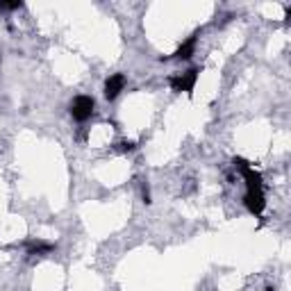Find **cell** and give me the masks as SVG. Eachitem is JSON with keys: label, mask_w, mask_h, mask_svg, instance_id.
<instances>
[{"label": "cell", "mask_w": 291, "mask_h": 291, "mask_svg": "<svg viewBox=\"0 0 291 291\" xmlns=\"http://www.w3.org/2000/svg\"><path fill=\"white\" fill-rule=\"evenodd\" d=\"M198 75H200V69H198V66H191V69L184 71V73L168 78V84H171V89L175 91V94H189L191 96L193 87H196V82H198Z\"/></svg>", "instance_id": "1"}, {"label": "cell", "mask_w": 291, "mask_h": 291, "mask_svg": "<svg viewBox=\"0 0 291 291\" xmlns=\"http://www.w3.org/2000/svg\"><path fill=\"white\" fill-rule=\"evenodd\" d=\"M94 107H96V103L91 96H78V98L71 103V116H73L78 123H84V121L91 119Z\"/></svg>", "instance_id": "2"}, {"label": "cell", "mask_w": 291, "mask_h": 291, "mask_svg": "<svg viewBox=\"0 0 291 291\" xmlns=\"http://www.w3.org/2000/svg\"><path fill=\"white\" fill-rule=\"evenodd\" d=\"M125 89V75L123 73H114L109 75L107 80H105V98L107 100H116L119 98V94Z\"/></svg>", "instance_id": "3"}, {"label": "cell", "mask_w": 291, "mask_h": 291, "mask_svg": "<svg viewBox=\"0 0 291 291\" xmlns=\"http://www.w3.org/2000/svg\"><path fill=\"white\" fill-rule=\"evenodd\" d=\"M198 37H200V32H193V35L189 37V39L184 41V44L180 46L178 50H175V53H173V57H175V60H189V57H191V55H193V50H196Z\"/></svg>", "instance_id": "4"}, {"label": "cell", "mask_w": 291, "mask_h": 291, "mask_svg": "<svg viewBox=\"0 0 291 291\" xmlns=\"http://www.w3.org/2000/svg\"><path fill=\"white\" fill-rule=\"evenodd\" d=\"M55 246L48 241H32L30 246H28V255H48V252H53Z\"/></svg>", "instance_id": "5"}, {"label": "cell", "mask_w": 291, "mask_h": 291, "mask_svg": "<svg viewBox=\"0 0 291 291\" xmlns=\"http://www.w3.org/2000/svg\"><path fill=\"white\" fill-rule=\"evenodd\" d=\"M23 7V3H0V12H14V10H21Z\"/></svg>", "instance_id": "6"}, {"label": "cell", "mask_w": 291, "mask_h": 291, "mask_svg": "<svg viewBox=\"0 0 291 291\" xmlns=\"http://www.w3.org/2000/svg\"><path fill=\"white\" fill-rule=\"evenodd\" d=\"M119 148L121 150H134V148H137V143H134V141H121Z\"/></svg>", "instance_id": "7"}]
</instances>
